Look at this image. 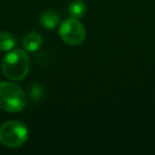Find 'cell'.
Returning <instances> with one entry per match:
<instances>
[{
	"mask_svg": "<svg viewBox=\"0 0 155 155\" xmlns=\"http://www.w3.org/2000/svg\"><path fill=\"white\" fill-rule=\"evenodd\" d=\"M1 70L10 80L22 81L30 70V58L24 50L11 51L3 58Z\"/></svg>",
	"mask_w": 155,
	"mask_h": 155,
	"instance_id": "cell-1",
	"label": "cell"
},
{
	"mask_svg": "<svg viewBox=\"0 0 155 155\" xmlns=\"http://www.w3.org/2000/svg\"><path fill=\"white\" fill-rule=\"evenodd\" d=\"M26 94L18 85L12 82L0 83V108L5 112L17 113L25 108Z\"/></svg>",
	"mask_w": 155,
	"mask_h": 155,
	"instance_id": "cell-2",
	"label": "cell"
},
{
	"mask_svg": "<svg viewBox=\"0 0 155 155\" xmlns=\"http://www.w3.org/2000/svg\"><path fill=\"white\" fill-rule=\"evenodd\" d=\"M28 127L19 121H7L0 125V142L8 148H18L28 139Z\"/></svg>",
	"mask_w": 155,
	"mask_h": 155,
	"instance_id": "cell-3",
	"label": "cell"
},
{
	"mask_svg": "<svg viewBox=\"0 0 155 155\" xmlns=\"http://www.w3.org/2000/svg\"><path fill=\"white\" fill-rule=\"evenodd\" d=\"M58 33L63 41L70 46L80 45L86 38V31L83 25L73 17L67 18L61 22Z\"/></svg>",
	"mask_w": 155,
	"mask_h": 155,
	"instance_id": "cell-4",
	"label": "cell"
},
{
	"mask_svg": "<svg viewBox=\"0 0 155 155\" xmlns=\"http://www.w3.org/2000/svg\"><path fill=\"white\" fill-rule=\"evenodd\" d=\"M41 44H43V38H41V34L37 32L28 33L22 41V45H24L25 49L31 52L38 50L41 48Z\"/></svg>",
	"mask_w": 155,
	"mask_h": 155,
	"instance_id": "cell-5",
	"label": "cell"
},
{
	"mask_svg": "<svg viewBox=\"0 0 155 155\" xmlns=\"http://www.w3.org/2000/svg\"><path fill=\"white\" fill-rule=\"evenodd\" d=\"M58 22H60L58 14L55 11H53V10H47L41 16V26L45 27L48 30H53L54 28H56Z\"/></svg>",
	"mask_w": 155,
	"mask_h": 155,
	"instance_id": "cell-6",
	"label": "cell"
},
{
	"mask_svg": "<svg viewBox=\"0 0 155 155\" xmlns=\"http://www.w3.org/2000/svg\"><path fill=\"white\" fill-rule=\"evenodd\" d=\"M85 11H86V5H85L83 0H73L68 8V12L70 16L73 18H77V19L84 16Z\"/></svg>",
	"mask_w": 155,
	"mask_h": 155,
	"instance_id": "cell-7",
	"label": "cell"
},
{
	"mask_svg": "<svg viewBox=\"0 0 155 155\" xmlns=\"http://www.w3.org/2000/svg\"><path fill=\"white\" fill-rule=\"evenodd\" d=\"M16 45V39L7 32H0V51H10Z\"/></svg>",
	"mask_w": 155,
	"mask_h": 155,
	"instance_id": "cell-8",
	"label": "cell"
}]
</instances>
